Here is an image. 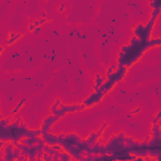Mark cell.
Wrapping results in <instances>:
<instances>
[{
	"instance_id": "6da1fadb",
	"label": "cell",
	"mask_w": 161,
	"mask_h": 161,
	"mask_svg": "<svg viewBox=\"0 0 161 161\" xmlns=\"http://www.w3.org/2000/svg\"><path fill=\"white\" fill-rule=\"evenodd\" d=\"M150 49L149 42L138 39L136 35L132 34L130 42L122 45L118 50L117 55V65H125L130 68L135 65L144 57V54Z\"/></svg>"
},
{
	"instance_id": "7a4b0ae2",
	"label": "cell",
	"mask_w": 161,
	"mask_h": 161,
	"mask_svg": "<svg viewBox=\"0 0 161 161\" xmlns=\"http://www.w3.org/2000/svg\"><path fill=\"white\" fill-rule=\"evenodd\" d=\"M29 131L30 128L23 124V118L15 115V118L11 121L10 125L4 128H0V140L17 145L18 142H20L21 138L29 136Z\"/></svg>"
},
{
	"instance_id": "3957f363",
	"label": "cell",
	"mask_w": 161,
	"mask_h": 161,
	"mask_svg": "<svg viewBox=\"0 0 161 161\" xmlns=\"http://www.w3.org/2000/svg\"><path fill=\"white\" fill-rule=\"evenodd\" d=\"M126 135L124 132L113 135L108 138L106 142V150L107 154L112 155L113 160H136V156L134 154H130L127 149V145L125 142Z\"/></svg>"
},
{
	"instance_id": "277c9868",
	"label": "cell",
	"mask_w": 161,
	"mask_h": 161,
	"mask_svg": "<svg viewBox=\"0 0 161 161\" xmlns=\"http://www.w3.org/2000/svg\"><path fill=\"white\" fill-rule=\"evenodd\" d=\"M149 140H150V136H147L141 142L135 140L131 145H127V149L130 151V154H134L135 156H141L145 159L149 155Z\"/></svg>"
},
{
	"instance_id": "5b68a950",
	"label": "cell",
	"mask_w": 161,
	"mask_h": 161,
	"mask_svg": "<svg viewBox=\"0 0 161 161\" xmlns=\"http://www.w3.org/2000/svg\"><path fill=\"white\" fill-rule=\"evenodd\" d=\"M103 98H105V93H103L102 91H93L90 96L86 97V98L82 101V103L84 105L86 110L92 108V107H94L96 105H98V103L102 102Z\"/></svg>"
},
{
	"instance_id": "8992f818",
	"label": "cell",
	"mask_w": 161,
	"mask_h": 161,
	"mask_svg": "<svg viewBox=\"0 0 161 161\" xmlns=\"http://www.w3.org/2000/svg\"><path fill=\"white\" fill-rule=\"evenodd\" d=\"M127 73H128L127 67H125V65H117V68H116L111 74L106 75V78L107 79L113 81L116 84H117V83H120V82H122L125 79V77L127 75Z\"/></svg>"
},
{
	"instance_id": "52a82bcc",
	"label": "cell",
	"mask_w": 161,
	"mask_h": 161,
	"mask_svg": "<svg viewBox=\"0 0 161 161\" xmlns=\"http://www.w3.org/2000/svg\"><path fill=\"white\" fill-rule=\"evenodd\" d=\"M161 154V136L151 137L149 140V155L152 159H156Z\"/></svg>"
},
{
	"instance_id": "ba28073f",
	"label": "cell",
	"mask_w": 161,
	"mask_h": 161,
	"mask_svg": "<svg viewBox=\"0 0 161 161\" xmlns=\"http://www.w3.org/2000/svg\"><path fill=\"white\" fill-rule=\"evenodd\" d=\"M58 117H57L55 115H52L50 113L49 116H47L42 121V125H40V130H42V135L43 134H47V132H49L52 130V127L57 124V121H58Z\"/></svg>"
},
{
	"instance_id": "9c48e42d",
	"label": "cell",
	"mask_w": 161,
	"mask_h": 161,
	"mask_svg": "<svg viewBox=\"0 0 161 161\" xmlns=\"http://www.w3.org/2000/svg\"><path fill=\"white\" fill-rule=\"evenodd\" d=\"M107 127H108V125H107V124H102V126H101V127L97 131H93V132H91V134L88 135V136L86 137V141L91 145V146H92L93 144L98 142L101 136H102V134L105 132V130H106Z\"/></svg>"
},
{
	"instance_id": "30bf717a",
	"label": "cell",
	"mask_w": 161,
	"mask_h": 161,
	"mask_svg": "<svg viewBox=\"0 0 161 161\" xmlns=\"http://www.w3.org/2000/svg\"><path fill=\"white\" fill-rule=\"evenodd\" d=\"M59 108H61L62 111L65 113V115H68V113H74V112H81V111H84V110H86V107H84L83 103H81V105H78V103H72V105H65V103H63V102H62V105L59 106Z\"/></svg>"
},
{
	"instance_id": "8fae6325",
	"label": "cell",
	"mask_w": 161,
	"mask_h": 161,
	"mask_svg": "<svg viewBox=\"0 0 161 161\" xmlns=\"http://www.w3.org/2000/svg\"><path fill=\"white\" fill-rule=\"evenodd\" d=\"M132 34H134V35H136L138 39L146 40V42H149L151 38H152V37L147 35L146 30H145V24H142V23H138V24L135 25L134 29H132Z\"/></svg>"
},
{
	"instance_id": "7c38bea8",
	"label": "cell",
	"mask_w": 161,
	"mask_h": 161,
	"mask_svg": "<svg viewBox=\"0 0 161 161\" xmlns=\"http://www.w3.org/2000/svg\"><path fill=\"white\" fill-rule=\"evenodd\" d=\"M14 149H15V145L13 142H6L5 147L1 150V157L4 161H14Z\"/></svg>"
},
{
	"instance_id": "4fadbf2b",
	"label": "cell",
	"mask_w": 161,
	"mask_h": 161,
	"mask_svg": "<svg viewBox=\"0 0 161 161\" xmlns=\"http://www.w3.org/2000/svg\"><path fill=\"white\" fill-rule=\"evenodd\" d=\"M105 154H107L106 145L101 144L100 141H98V142L93 144L92 146L90 147V150L87 151L86 156H87V155H105Z\"/></svg>"
},
{
	"instance_id": "5bb4252c",
	"label": "cell",
	"mask_w": 161,
	"mask_h": 161,
	"mask_svg": "<svg viewBox=\"0 0 161 161\" xmlns=\"http://www.w3.org/2000/svg\"><path fill=\"white\" fill-rule=\"evenodd\" d=\"M149 4L151 6L150 18L157 19L159 18V15L161 14V0H151V1H149Z\"/></svg>"
},
{
	"instance_id": "9a60e30c",
	"label": "cell",
	"mask_w": 161,
	"mask_h": 161,
	"mask_svg": "<svg viewBox=\"0 0 161 161\" xmlns=\"http://www.w3.org/2000/svg\"><path fill=\"white\" fill-rule=\"evenodd\" d=\"M44 142L47 145H50V146H53V145L58 144V135L53 134V132H47V134H43L42 135Z\"/></svg>"
},
{
	"instance_id": "2e32d148",
	"label": "cell",
	"mask_w": 161,
	"mask_h": 161,
	"mask_svg": "<svg viewBox=\"0 0 161 161\" xmlns=\"http://www.w3.org/2000/svg\"><path fill=\"white\" fill-rule=\"evenodd\" d=\"M116 87V83L113 81H111V79H107L106 78V81H105V83L102 84L100 88H101V91H102L103 93H105V96L106 94H108L111 91H113V88Z\"/></svg>"
},
{
	"instance_id": "e0dca14e",
	"label": "cell",
	"mask_w": 161,
	"mask_h": 161,
	"mask_svg": "<svg viewBox=\"0 0 161 161\" xmlns=\"http://www.w3.org/2000/svg\"><path fill=\"white\" fill-rule=\"evenodd\" d=\"M23 38V34H15V33H9V35H8V39H6V45H13L14 43H17V40L19 39H21Z\"/></svg>"
},
{
	"instance_id": "ac0fdd59",
	"label": "cell",
	"mask_w": 161,
	"mask_h": 161,
	"mask_svg": "<svg viewBox=\"0 0 161 161\" xmlns=\"http://www.w3.org/2000/svg\"><path fill=\"white\" fill-rule=\"evenodd\" d=\"M150 136H151V137L161 136V127H160V124H152V126H151V131H150Z\"/></svg>"
},
{
	"instance_id": "d6986e66",
	"label": "cell",
	"mask_w": 161,
	"mask_h": 161,
	"mask_svg": "<svg viewBox=\"0 0 161 161\" xmlns=\"http://www.w3.org/2000/svg\"><path fill=\"white\" fill-rule=\"evenodd\" d=\"M61 105H62V100H61V98H57L54 102H53L52 105L49 106V112L52 113V115H54L55 111L59 108V106H61Z\"/></svg>"
},
{
	"instance_id": "ffe728a7",
	"label": "cell",
	"mask_w": 161,
	"mask_h": 161,
	"mask_svg": "<svg viewBox=\"0 0 161 161\" xmlns=\"http://www.w3.org/2000/svg\"><path fill=\"white\" fill-rule=\"evenodd\" d=\"M25 102H27V100H25V98H21V100H20V102H18V105L14 107V110H13V116L18 115V113H19V111H20V110L24 107Z\"/></svg>"
},
{
	"instance_id": "44dd1931",
	"label": "cell",
	"mask_w": 161,
	"mask_h": 161,
	"mask_svg": "<svg viewBox=\"0 0 161 161\" xmlns=\"http://www.w3.org/2000/svg\"><path fill=\"white\" fill-rule=\"evenodd\" d=\"M13 118L11 116H8V117H3L1 120H0V128H4L6 127V126H9L11 124V121H13Z\"/></svg>"
},
{
	"instance_id": "7402d4cb",
	"label": "cell",
	"mask_w": 161,
	"mask_h": 161,
	"mask_svg": "<svg viewBox=\"0 0 161 161\" xmlns=\"http://www.w3.org/2000/svg\"><path fill=\"white\" fill-rule=\"evenodd\" d=\"M150 48H155V47H161V37L160 38H151L149 40Z\"/></svg>"
},
{
	"instance_id": "603a6c76",
	"label": "cell",
	"mask_w": 161,
	"mask_h": 161,
	"mask_svg": "<svg viewBox=\"0 0 161 161\" xmlns=\"http://www.w3.org/2000/svg\"><path fill=\"white\" fill-rule=\"evenodd\" d=\"M105 81H106V77H103V75H101V74L94 75V84H96V86L101 87L103 83H105Z\"/></svg>"
},
{
	"instance_id": "cb8c5ba5",
	"label": "cell",
	"mask_w": 161,
	"mask_h": 161,
	"mask_svg": "<svg viewBox=\"0 0 161 161\" xmlns=\"http://www.w3.org/2000/svg\"><path fill=\"white\" fill-rule=\"evenodd\" d=\"M73 157H72V155L68 152V151H62L61 152V157H59V160L61 161H71Z\"/></svg>"
},
{
	"instance_id": "d4e9b609",
	"label": "cell",
	"mask_w": 161,
	"mask_h": 161,
	"mask_svg": "<svg viewBox=\"0 0 161 161\" xmlns=\"http://www.w3.org/2000/svg\"><path fill=\"white\" fill-rule=\"evenodd\" d=\"M43 150H44V152H45V154H49V155H52V156L57 152V151L53 149V146H50V145H47V144L44 145V149H43Z\"/></svg>"
},
{
	"instance_id": "484cf974",
	"label": "cell",
	"mask_w": 161,
	"mask_h": 161,
	"mask_svg": "<svg viewBox=\"0 0 161 161\" xmlns=\"http://www.w3.org/2000/svg\"><path fill=\"white\" fill-rule=\"evenodd\" d=\"M160 121H161V110L156 112L155 117H154V120H152V124H159Z\"/></svg>"
},
{
	"instance_id": "4316f807",
	"label": "cell",
	"mask_w": 161,
	"mask_h": 161,
	"mask_svg": "<svg viewBox=\"0 0 161 161\" xmlns=\"http://www.w3.org/2000/svg\"><path fill=\"white\" fill-rule=\"evenodd\" d=\"M117 68V64H113V65H110L108 68L106 69V75H108V74H111L113 71H115V69Z\"/></svg>"
},
{
	"instance_id": "83f0119b",
	"label": "cell",
	"mask_w": 161,
	"mask_h": 161,
	"mask_svg": "<svg viewBox=\"0 0 161 161\" xmlns=\"http://www.w3.org/2000/svg\"><path fill=\"white\" fill-rule=\"evenodd\" d=\"M20 155H21V151H20V149L15 146V149H14V157H15V160H18V157L20 156Z\"/></svg>"
},
{
	"instance_id": "f1b7e54d",
	"label": "cell",
	"mask_w": 161,
	"mask_h": 161,
	"mask_svg": "<svg viewBox=\"0 0 161 161\" xmlns=\"http://www.w3.org/2000/svg\"><path fill=\"white\" fill-rule=\"evenodd\" d=\"M42 160H44V161H53V156L49 155V154H45V152H44Z\"/></svg>"
},
{
	"instance_id": "f546056e",
	"label": "cell",
	"mask_w": 161,
	"mask_h": 161,
	"mask_svg": "<svg viewBox=\"0 0 161 161\" xmlns=\"http://www.w3.org/2000/svg\"><path fill=\"white\" fill-rule=\"evenodd\" d=\"M135 141V138H132V137H130V136H126L125 137V142H126V145H131L132 142Z\"/></svg>"
},
{
	"instance_id": "4dcf8cb0",
	"label": "cell",
	"mask_w": 161,
	"mask_h": 161,
	"mask_svg": "<svg viewBox=\"0 0 161 161\" xmlns=\"http://www.w3.org/2000/svg\"><path fill=\"white\" fill-rule=\"evenodd\" d=\"M141 112V107H136V108L134 110V111L131 112V116H135V115H138V113Z\"/></svg>"
},
{
	"instance_id": "1f68e13d",
	"label": "cell",
	"mask_w": 161,
	"mask_h": 161,
	"mask_svg": "<svg viewBox=\"0 0 161 161\" xmlns=\"http://www.w3.org/2000/svg\"><path fill=\"white\" fill-rule=\"evenodd\" d=\"M59 157H61V152H59V151H57L54 155H53V161H58Z\"/></svg>"
},
{
	"instance_id": "d6a6232c",
	"label": "cell",
	"mask_w": 161,
	"mask_h": 161,
	"mask_svg": "<svg viewBox=\"0 0 161 161\" xmlns=\"http://www.w3.org/2000/svg\"><path fill=\"white\" fill-rule=\"evenodd\" d=\"M35 25H34L33 23H31V24H29V25H28V30H29V31H33V33H34V30H35Z\"/></svg>"
},
{
	"instance_id": "836d02e7",
	"label": "cell",
	"mask_w": 161,
	"mask_h": 161,
	"mask_svg": "<svg viewBox=\"0 0 161 161\" xmlns=\"http://www.w3.org/2000/svg\"><path fill=\"white\" fill-rule=\"evenodd\" d=\"M64 9H65V5L64 4H62V5L58 6V11L59 13H63V11H64Z\"/></svg>"
},
{
	"instance_id": "e575fe53",
	"label": "cell",
	"mask_w": 161,
	"mask_h": 161,
	"mask_svg": "<svg viewBox=\"0 0 161 161\" xmlns=\"http://www.w3.org/2000/svg\"><path fill=\"white\" fill-rule=\"evenodd\" d=\"M47 21H48V20H47V18H42V19H39V23H40V27H42V25H43V24H45V23H47Z\"/></svg>"
},
{
	"instance_id": "d590c367",
	"label": "cell",
	"mask_w": 161,
	"mask_h": 161,
	"mask_svg": "<svg viewBox=\"0 0 161 161\" xmlns=\"http://www.w3.org/2000/svg\"><path fill=\"white\" fill-rule=\"evenodd\" d=\"M33 24L35 25V27H40V23H39V19H37V20L33 21Z\"/></svg>"
},
{
	"instance_id": "8d00e7d4",
	"label": "cell",
	"mask_w": 161,
	"mask_h": 161,
	"mask_svg": "<svg viewBox=\"0 0 161 161\" xmlns=\"http://www.w3.org/2000/svg\"><path fill=\"white\" fill-rule=\"evenodd\" d=\"M40 33V27H37L35 30H34V34H39Z\"/></svg>"
},
{
	"instance_id": "74e56055",
	"label": "cell",
	"mask_w": 161,
	"mask_h": 161,
	"mask_svg": "<svg viewBox=\"0 0 161 161\" xmlns=\"http://www.w3.org/2000/svg\"><path fill=\"white\" fill-rule=\"evenodd\" d=\"M3 52H4V47L1 45V47H0V53H3Z\"/></svg>"
},
{
	"instance_id": "f35d334b",
	"label": "cell",
	"mask_w": 161,
	"mask_h": 161,
	"mask_svg": "<svg viewBox=\"0 0 161 161\" xmlns=\"http://www.w3.org/2000/svg\"><path fill=\"white\" fill-rule=\"evenodd\" d=\"M156 160H159V161H161V154H160V155H159V156H157V157H156Z\"/></svg>"
},
{
	"instance_id": "ab89813d",
	"label": "cell",
	"mask_w": 161,
	"mask_h": 161,
	"mask_svg": "<svg viewBox=\"0 0 161 161\" xmlns=\"http://www.w3.org/2000/svg\"><path fill=\"white\" fill-rule=\"evenodd\" d=\"M149 1H151V0H149Z\"/></svg>"
}]
</instances>
